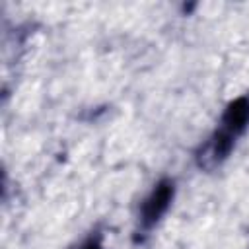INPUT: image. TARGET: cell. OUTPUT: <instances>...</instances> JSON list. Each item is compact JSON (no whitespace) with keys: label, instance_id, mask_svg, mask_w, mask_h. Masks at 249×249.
<instances>
[{"label":"cell","instance_id":"2","mask_svg":"<svg viewBox=\"0 0 249 249\" xmlns=\"http://www.w3.org/2000/svg\"><path fill=\"white\" fill-rule=\"evenodd\" d=\"M235 142H237V138L231 132L216 126L212 130V134L204 142H200L198 148L195 150L196 167L202 169V171H208V173L216 171L230 158V154L235 148Z\"/></svg>","mask_w":249,"mask_h":249},{"label":"cell","instance_id":"4","mask_svg":"<svg viewBox=\"0 0 249 249\" xmlns=\"http://www.w3.org/2000/svg\"><path fill=\"white\" fill-rule=\"evenodd\" d=\"M103 231L99 230V228H95L93 231H89L80 243H76L74 247H70V249H105V245H103Z\"/></svg>","mask_w":249,"mask_h":249},{"label":"cell","instance_id":"1","mask_svg":"<svg viewBox=\"0 0 249 249\" xmlns=\"http://www.w3.org/2000/svg\"><path fill=\"white\" fill-rule=\"evenodd\" d=\"M173 198H175V181L169 177H161L152 187V191L146 195V198L140 202L138 228L142 233H148L150 230H154L158 226V222L169 210Z\"/></svg>","mask_w":249,"mask_h":249},{"label":"cell","instance_id":"3","mask_svg":"<svg viewBox=\"0 0 249 249\" xmlns=\"http://www.w3.org/2000/svg\"><path fill=\"white\" fill-rule=\"evenodd\" d=\"M218 126L231 132L235 138H239L249 128V95H239L231 99L226 105L218 121Z\"/></svg>","mask_w":249,"mask_h":249}]
</instances>
